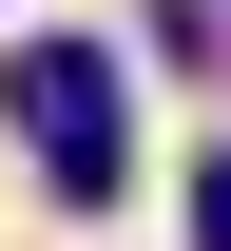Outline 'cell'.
<instances>
[{
    "label": "cell",
    "instance_id": "cell-2",
    "mask_svg": "<svg viewBox=\"0 0 231 251\" xmlns=\"http://www.w3.org/2000/svg\"><path fill=\"white\" fill-rule=\"evenodd\" d=\"M193 251H231V155H212V174H193Z\"/></svg>",
    "mask_w": 231,
    "mask_h": 251
},
{
    "label": "cell",
    "instance_id": "cell-1",
    "mask_svg": "<svg viewBox=\"0 0 231 251\" xmlns=\"http://www.w3.org/2000/svg\"><path fill=\"white\" fill-rule=\"evenodd\" d=\"M0 97H20L39 174H58L77 213H116V174H135V135H116V58H77V39H20V58H0Z\"/></svg>",
    "mask_w": 231,
    "mask_h": 251
}]
</instances>
